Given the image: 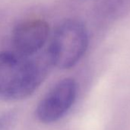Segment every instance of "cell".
<instances>
[{"mask_svg": "<svg viewBox=\"0 0 130 130\" xmlns=\"http://www.w3.org/2000/svg\"><path fill=\"white\" fill-rule=\"evenodd\" d=\"M88 43V30L82 21H63L55 31L47 53L52 65L62 70L73 67L85 55Z\"/></svg>", "mask_w": 130, "mask_h": 130, "instance_id": "7a4b0ae2", "label": "cell"}, {"mask_svg": "<svg viewBox=\"0 0 130 130\" xmlns=\"http://www.w3.org/2000/svg\"><path fill=\"white\" fill-rule=\"evenodd\" d=\"M48 54L22 56L15 52L0 53V99L21 100L31 96L46 78Z\"/></svg>", "mask_w": 130, "mask_h": 130, "instance_id": "6da1fadb", "label": "cell"}, {"mask_svg": "<svg viewBox=\"0 0 130 130\" xmlns=\"http://www.w3.org/2000/svg\"><path fill=\"white\" fill-rule=\"evenodd\" d=\"M50 34V25L42 18H30L18 24L11 33L14 52L33 56L42 49Z\"/></svg>", "mask_w": 130, "mask_h": 130, "instance_id": "277c9868", "label": "cell"}, {"mask_svg": "<svg viewBox=\"0 0 130 130\" xmlns=\"http://www.w3.org/2000/svg\"><path fill=\"white\" fill-rule=\"evenodd\" d=\"M104 13L111 19L123 17L130 11V0H103Z\"/></svg>", "mask_w": 130, "mask_h": 130, "instance_id": "5b68a950", "label": "cell"}, {"mask_svg": "<svg viewBox=\"0 0 130 130\" xmlns=\"http://www.w3.org/2000/svg\"><path fill=\"white\" fill-rule=\"evenodd\" d=\"M78 84L72 78H64L56 83L38 103L35 115L43 124L61 120L74 105L78 95Z\"/></svg>", "mask_w": 130, "mask_h": 130, "instance_id": "3957f363", "label": "cell"}, {"mask_svg": "<svg viewBox=\"0 0 130 130\" xmlns=\"http://www.w3.org/2000/svg\"><path fill=\"white\" fill-rule=\"evenodd\" d=\"M18 121V113L9 110L0 114V130H11Z\"/></svg>", "mask_w": 130, "mask_h": 130, "instance_id": "8992f818", "label": "cell"}]
</instances>
